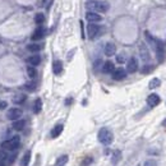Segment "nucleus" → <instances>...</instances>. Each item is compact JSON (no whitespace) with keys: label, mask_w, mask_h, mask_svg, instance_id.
<instances>
[{"label":"nucleus","mask_w":166,"mask_h":166,"mask_svg":"<svg viewBox=\"0 0 166 166\" xmlns=\"http://www.w3.org/2000/svg\"><path fill=\"white\" fill-rule=\"evenodd\" d=\"M87 9L89 12H93V13H105L109 10V3L106 1H96V0H92V1H88L86 4Z\"/></svg>","instance_id":"1"},{"label":"nucleus","mask_w":166,"mask_h":166,"mask_svg":"<svg viewBox=\"0 0 166 166\" xmlns=\"http://www.w3.org/2000/svg\"><path fill=\"white\" fill-rule=\"evenodd\" d=\"M97 138H99V140L102 144L107 146V144H111V142L114 140V134L107 128H102V129H100L99 134H97Z\"/></svg>","instance_id":"2"},{"label":"nucleus","mask_w":166,"mask_h":166,"mask_svg":"<svg viewBox=\"0 0 166 166\" xmlns=\"http://www.w3.org/2000/svg\"><path fill=\"white\" fill-rule=\"evenodd\" d=\"M19 142H20V138L18 135H15V137H13L8 140H4L1 143V150H8V151H13L15 150L17 147L19 146Z\"/></svg>","instance_id":"3"},{"label":"nucleus","mask_w":166,"mask_h":166,"mask_svg":"<svg viewBox=\"0 0 166 166\" xmlns=\"http://www.w3.org/2000/svg\"><path fill=\"white\" fill-rule=\"evenodd\" d=\"M100 29H101V27H100L99 24L89 23L87 26V35H88V37L91 38V40H93V38H95L100 33Z\"/></svg>","instance_id":"4"},{"label":"nucleus","mask_w":166,"mask_h":166,"mask_svg":"<svg viewBox=\"0 0 166 166\" xmlns=\"http://www.w3.org/2000/svg\"><path fill=\"white\" fill-rule=\"evenodd\" d=\"M7 116H8V119L15 121V120H18V119L22 116V110L18 109V107H13L7 113Z\"/></svg>","instance_id":"5"},{"label":"nucleus","mask_w":166,"mask_h":166,"mask_svg":"<svg viewBox=\"0 0 166 166\" xmlns=\"http://www.w3.org/2000/svg\"><path fill=\"white\" fill-rule=\"evenodd\" d=\"M127 70H128V73H135V72L138 70V60L135 58H130L129 60H128Z\"/></svg>","instance_id":"6"},{"label":"nucleus","mask_w":166,"mask_h":166,"mask_svg":"<svg viewBox=\"0 0 166 166\" xmlns=\"http://www.w3.org/2000/svg\"><path fill=\"white\" fill-rule=\"evenodd\" d=\"M125 77H127V70L124 68H116V69H114L113 78L115 80H121V79H124Z\"/></svg>","instance_id":"7"},{"label":"nucleus","mask_w":166,"mask_h":166,"mask_svg":"<svg viewBox=\"0 0 166 166\" xmlns=\"http://www.w3.org/2000/svg\"><path fill=\"white\" fill-rule=\"evenodd\" d=\"M160 102H161V99L159 95H156V93H151V95L147 97V104H148V106H151V107H155V106H157Z\"/></svg>","instance_id":"8"},{"label":"nucleus","mask_w":166,"mask_h":166,"mask_svg":"<svg viewBox=\"0 0 166 166\" xmlns=\"http://www.w3.org/2000/svg\"><path fill=\"white\" fill-rule=\"evenodd\" d=\"M86 19L88 20L89 23H97L102 20V17L100 14H97V13H93V12H87L86 14Z\"/></svg>","instance_id":"9"},{"label":"nucleus","mask_w":166,"mask_h":166,"mask_svg":"<svg viewBox=\"0 0 166 166\" xmlns=\"http://www.w3.org/2000/svg\"><path fill=\"white\" fill-rule=\"evenodd\" d=\"M139 54H140V58H142V60H144V61H148L150 60V51H148V49H147V46L144 45V44H140V46H139Z\"/></svg>","instance_id":"10"},{"label":"nucleus","mask_w":166,"mask_h":166,"mask_svg":"<svg viewBox=\"0 0 166 166\" xmlns=\"http://www.w3.org/2000/svg\"><path fill=\"white\" fill-rule=\"evenodd\" d=\"M46 35V29L44 27H38L35 32H33V35H32V40L33 41H38V40H41V38H44Z\"/></svg>","instance_id":"11"},{"label":"nucleus","mask_w":166,"mask_h":166,"mask_svg":"<svg viewBox=\"0 0 166 166\" xmlns=\"http://www.w3.org/2000/svg\"><path fill=\"white\" fill-rule=\"evenodd\" d=\"M116 53V48H115V45L113 42H107V44L105 45V55L106 56H113Z\"/></svg>","instance_id":"12"},{"label":"nucleus","mask_w":166,"mask_h":166,"mask_svg":"<svg viewBox=\"0 0 166 166\" xmlns=\"http://www.w3.org/2000/svg\"><path fill=\"white\" fill-rule=\"evenodd\" d=\"M27 63L29 64V67H36L41 63L40 55H31L29 58H27Z\"/></svg>","instance_id":"13"},{"label":"nucleus","mask_w":166,"mask_h":166,"mask_svg":"<svg viewBox=\"0 0 166 166\" xmlns=\"http://www.w3.org/2000/svg\"><path fill=\"white\" fill-rule=\"evenodd\" d=\"M114 69H115V67H114L113 61H106L104 65H102V72H104V73H113Z\"/></svg>","instance_id":"14"},{"label":"nucleus","mask_w":166,"mask_h":166,"mask_svg":"<svg viewBox=\"0 0 166 166\" xmlns=\"http://www.w3.org/2000/svg\"><path fill=\"white\" fill-rule=\"evenodd\" d=\"M53 72L55 74H60L63 72V63L60 60H55L53 64Z\"/></svg>","instance_id":"15"},{"label":"nucleus","mask_w":166,"mask_h":166,"mask_svg":"<svg viewBox=\"0 0 166 166\" xmlns=\"http://www.w3.org/2000/svg\"><path fill=\"white\" fill-rule=\"evenodd\" d=\"M63 129H64V127H63L61 124H59V125H55V127L53 128V130H51V137H53V138H56V137H59V135L61 134Z\"/></svg>","instance_id":"16"},{"label":"nucleus","mask_w":166,"mask_h":166,"mask_svg":"<svg viewBox=\"0 0 166 166\" xmlns=\"http://www.w3.org/2000/svg\"><path fill=\"white\" fill-rule=\"evenodd\" d=\"M26 125V121L23 120V119H18V120H15L14 123H13V129L14 130H22L23 128Z\"/></svg>","instance_id":"17"},{"label":"nucleus","mask_w":166,"mask_h":166,"mask_svg":"<svg viewBox=\"0 0 166 166\" xmlns=\"http://www.w3.org/2000/svg\"><path fill=\"white\" fill-rule=\"evenodd\" d=\"M120 160H121V152L119 151V150H115L114 153H113V157H111V162H113V165H116Z\"/></svg>","instance_id":"18"},{"label":"nucleus","mask_w":166,"mask_h":166,"mask_svg":"<svg viewBox=\"0 0 166 166\" xmlns=\"http://www.w3.org/2000/svg\"><path fill=\"white\" fill-rule=\"evenodd\" d=\"M29 160H31V151H27L24 153L22 161H20V166H28Z\"/></svg>","instance_id":"19"},{"label":"nucleus","mask_w":166,"mask_h":166,"mask_svg":"<svg viewBox=\"0 0 166 166\" xmlns=\"http://www.w3.org/2000/svg\"><path fill=\"white\" fill-rule=\"evenodd\" d=\"M41 109H42V101H41V99H37L35 101V104H33V113L38 114L41 111Z\"/></svg>","instance_id":"20"},{"label":"nucleus","mask_w":166,"mask_h":166,"mask_svg":"<svg viewBox=\"0 0 166 166\" xmlns=\"http://www.w3.org/2000/svg\"><path fill=\"white\" fill-rule=\"evenodd\" d=\"M41 49H42V46L38 45V44H31V45L27 46V50L31 51V53H37V51H40Z\"/></svg>","instance_id":"21"},{"label":"nucleus","mask_w":166,"mask_h":166,"mask_svg":"<svg viewBox=\"0 0 166 166\" xmlns=\"http://www.w3.org/2000/svg\"><path fill=\"white\" fill-rule=\"evenodd\" d=\"M67 162H68V156L67 155H63V156H60L56 160V164H55V166H64Z\"/></svg>","instance_id":"22"},{"label":"nucleus","mask_w":166,"mask_h":166,"mask_svg":"<svg viewBox=\"0 0 166 166\" xmlns=\"http://www.w3.org/2000/svg\"><path fill=\"white\" fill-rule=\"evenodd\" d=\"M35 22L37 24H42L45 22V15L42 14V13H37V14L35 15Z\"/></svg>","instance_id":"23"},{"label":"nucleus","mask_w":166,"mask_h":166,"mask_svg":"<svg viewBox=\"0 0 166 166\" xmlns=\"http://www.w3.org/2000/svg\"><path fill=\"white\" fill-rule=\"evenodd\" d=\"M161 84V80L159 78H152V80L150 82V88H157Z\"/></svg>","instance_id":"24"},{"label":"nucleus","mask_w":166,"mask_h":166,"mask_svg":"<svg viewBox=\"0 0 166 166\" xmlns=\"http://www.w3.org/2000/svg\"><path fill=\"white\" fill-rule=\"evenodd\" d=\"M27 74H28V77H29V78H35V77H36V69H35V68H33V67H28L27 68Z\"/></svg>","instance_id":"25"},{"label":"nucleus","mask_w":166,"mask_h":166,"mask_svg":"<svg viewBox=\"0 0 166 166\" xmlns=\"http://www.w3.org/2000/svg\"><path fill=\"white\" fill-rule=\"evenodd\" d=\"M24 100H26L24 95H18V96H15L14 99H13V102H14V104H22Z\"/></svg>","instance_id":"26"},{"label":"nucleus","mask_w":166,"mask_h":166,"mask_svg":"<svg viewBox=\"0 0 166 166\" xmlns=\"http://www.w3.org/2000/svg\"><path fill=\"white\" fill-rule=\"evenodd\" d=\"M24 88L27 89V91H33V89L36 88V83H33V82H28V83H26V84H24Z\"/></svg>","instance_id":"27"},{"label":"nucleus","mask_w":166,"mask_h":166,"mask_svg":"<svg viewBox=\"0 0 166 166\" xmlns=\"http://www.w3.org/2000/svg\"><path fill=\"white\" fill-rule=\"evenodd\" d=\"M152 69H153L152 65H144L143 69H142V73L143 74H147V73H150V72H152Z\"/></svg>","instance_id":"28"},{"label":"nucleus","mask_w":166,"mask_h":166,"mask_svg":"<svg viewBox=\"0 0 166 166\" xmlns=\"http://www.w3.org/2000/svg\"><path fill=\"white\" fill-rule=\"evenodd\" d=\"M7 152H5V150H1V148H0V162H1V161H4V160H7Z\"/></svg>","instance_id":"29"},{"label":"nucleus","mask_w":166,"mask_h":166,"mask_svg":"<svg viewBox=\"0 0 166 166\" xmlns=\"http://www.w3.org/2000/svg\"><path fill=\"white\" fill-rule=\"evenodd\" d=\"M143 166H157V162L155 160H147L146 162L143 164Z\"/></svg>","instance_id":"30"},{"label":"nucleus","mask_w":166,"mask_h":166,"mask_svg":"<svg viewBox=\"0 0 166 166\" xmlns=\"http://www.w3.org/2000/svg\"><path fill=\"white\" fill-rule=\"evenodd\" d=\"M116 61L118 63H124L125 61V56H124V54H120V55H118V56H116Z\"/></svg>","instance_id":"31"},{"label":"nucleus","mask_w":166,"mask_h":166,"mask_svg":"<svg viewBox=\"0 0 166 166\" xmlns=\"http://www.w3.org/2000/svg\"><path fill=\"white\" fill-rule=\"evenodd\" d=\"M7 106H8V104H7L5 101H1V102H0V109H5Z\"/></svg>","instance_id":"32"},{"label":"nucleus","mask_w":166,"mask_h":166,"mask_svg":"<svg viewBox=\"0 0 166 166\" xmlns=\"http://www.w3.org/2000/svg\"><path fill=\"white\" fill-rule=\"evenodd\" d=\"M72 101H73L72 99H68V100L65 101V104H67V105H69V104H72Z\"/></svg>","instance_id":"33"},{"label":"nucleus","mask_w":166,"mask_h":166,"mask_svg":"<svg viewBox=\"0 0 166 166\" xmlns=\"http://www.w3.org/2000/svg\"><path fill=\"white\" fill-rule=\"evenodd\" d=\"M0 166H4V165H3V164H0Z\"/></svg>","instance_id":"34"},{"label":"nucleus","mask_w":166,"mask_h":166,"mask_svg":"<svg viewBox=\"0 0 166 166\" xmlns=\"http://www.w3.org/2000/svg\"><path fill=\"white\" fill-rule=\"evenodd\" d=\"M138 166H139V165H138Z\"/></svg>","instance_id":"35"}]
</instances>
